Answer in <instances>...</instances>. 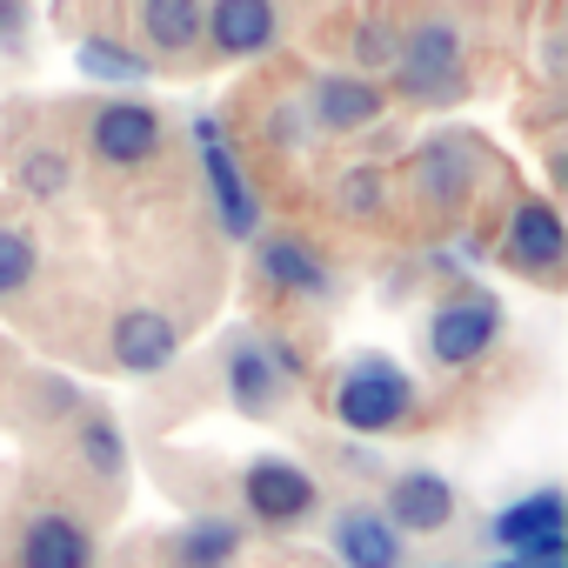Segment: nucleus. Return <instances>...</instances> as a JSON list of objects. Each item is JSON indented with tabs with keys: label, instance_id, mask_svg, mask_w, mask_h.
<instances>
[{
	"label": "nucleus",
	"instance_id": "obj_10",
	"mask_svg": "<svg viewBox=\"0 0 568 568\" xmlns=\"http://www.w3.org/2000/svg\"><path fill=\"white\" fill-rule=\"evenodd\" d=\"M302 362H295V348H267V342H241L234 355H227V388H234V402L247 408V415H267L274 408V395H281V382H288Z\"/></svg>",
	"mask_w": 568,
	"mask_h": 568
},
{
	"label": "nucleus",
	"instance_id": "obj_8",
	"mask_svg": "<svg viewBox=\"0 0 568 568\" xmlns=\"http://www.w3.org/2000/svg\"><path fill=\"white\" fill-rule=\"evenodd\" d=\"M194 134H201V161H207V187H214L221 227H227L234 241H247V234L261 227V207H254V194H247V181H241V168H234L227 141H221V128H214V121H201Z\"/></svg>",
	"mask_w": 568,
	"mask_h": 568
},
{
	"label": "nucleus",
	"instance_id": "obj_20",
	"mask_svg": "<svg viewBox=\"0 0 568 568\" xmlns=\"http://www.w3.org/2000/svg\"><path fill=\"white\" fill-rule=\"evenodd\" d=\"M81 74H94V81H141V74H148V61L94 34V41H81Z\"/></svg>",
	"mask_w": 568,
	"mask_h": 568
},
{
	"label": "nucleus",
	"instance_id": "obj_6",
	"mask_svg": "<svg viewBox=\"0 0 568 568\" xmlns=\"http://www.w3.org/2000/svg\"><path fill=\"white\" fill-rule=\"evenodd\" d=\"M561 247H568V234H561V214L548 201H521L501 227V261L521 267V274H555Z\"/></svg>",
	"mask_w": 568,
	"mask_h": 568
},
{
	"label": "nucleus",
	"instance_id": "obj_12",
	"mask_svg": "<svg viewBox=\"0 0 568 568\" xmlns=\"http://www.w3.org/2000/svg\"><path fill=\"white\" fill-rule=\"evenodd\" d=\"M21 568H94V535L74 515H34L21 528Z\"/></svg>",
	"mask_w": 568,
	"mask_h": 568
},
{
	"label": "nucleus",
	"instance_id": "obj_3",
	"mask_svg": "<svg viewBox=\"0 0 568 568\" xmlns=\"http://www.w3.org/2000/svg\"><path fill=\"white\" fill-rule=\"evenodd\" d=\"M241 501H247V515H261V521H302V515L322 508V481H315L302 462H247Z\"/></svg>",
	"mask_w": 568,
	"mask_h": 568
},
{
	"label": "nucleus",
	"instance_id": "obj_26",
	"mask_svg": "<svg viewBox=\"0 0 568 568\" xmlns=\"http://www.w3.org/2000/svg\"><path fill=\"white\" fill-rule=\"evenodd\" d=\"M21 28H28V8L21 0H0V48H21Z\"/></svg>",
	"mask_w": 568,
	"mask_h": 568
},
{
	"label": "nucleus",
	"instance_id": "obj_14",
	"mask_svg": "<svg viewBox=\"0 0 568 568\" xmlns=\"http://www.w3.org/2000/svg\"><path fill=\"white\" fill-rule=\"evenodd\" d=\"M315 121L328 134H355V128H375L382 121V88L362 81V74H328L315 88Z\"/></svg>",
	"mask_w": 568,
	"mask_h": 568
},
{
	"label": "nucleus",
	"instance_id": "obj_25",
	"mask_svg": "<svg viewBox=\"0 0 568 568\" xmlns=\"http://www.w3.org/2000/svg\"><path fill=\"white\" fill-rule=\"evenodd\" d=\"M561 548H568V535H561V528H541V535H528V541L515 548V561H535V568H561Z\"/></svg>",
	"mask_w": 568,
	"mask_h": 568
},
{
	"label": "nucleus",
	"instance_id": "obj_4",
	"mask_svg": "<svg viewBox=\"0 0 568 568\" xmlns=\"http://www.w3.org/2000/svg\"><path fill=\"white\" fill-rule=\"evenodd\" d=\"M395 74H402L408 94H448L462 81V34H455V21L408 28V41L395 48Z\"/></svg>",
	"mask_w": 568,
	"mask_h": 568
},
{
	"label": "nucleus",
	"instance_id": "obj_27",
	"mask_svg": "<svg viewBox=\"0 0 568 568\" xmlns=\"http://www.w3.org/2000/svg\"><path fill=\"white\" fill-rule=\"evenodd\" d=\"M495 568H521V561H495Z\"/></svg>",
	"mask_w": 568,
	"mask_h": 568
},
{
	"label": "nucleus",
	"instance_id": "obj_19",
	"mask_svg": "<svg viewBox=\"0 0 568 568\" xmlns=\"http://www.w3.org/2000/svg\"><path fill=\"white\" fill-rule=\"evenodd\" d=\"M81 455H88V468H94L101 481H114V475L128 468V448H121V428H114L108 415H88V422H81Z\"/></svg>",
	"mask_w": 568,
	"mask_h": 568
},
{
	"label": "nucleus",
	"instance_id": "obj_9",
	"mask_svg": "<svg viewBox=\"0 0 568 568\" xmlns=\"http://www.w3.org/2000/svg\"><path fill=\"white\" fill-rule=\"evenodd\" d=\"M328 541L342 568H402V528L382 508H342Z\"/></svg>",
	"mask_w": 568,
	"mask_h": 568
},
{
	"label": "nucleus",
	"instance_id": "obj_17",
	"mask_svg": "<svg viewBox=\"0 0 568 568\" xmlns=\"http://www.w3.org/2000/svg\"><path fill=\"white\" fill-rule=\"evenodd\" d=\"M541 528H561V488H535L521 508H501V515H495V541H501V548H521V541L541 535Z\"/></svg>",
	"mask_w": 568,
	"mask_h": 568
},
{
	"label": "nucleus",
	"instance_id": "obj_24",
	"mask_svg": "<svg viewBox=\"0 0 568 568\" xmlns=\"http://www.w3.org/2000/svg\"><path fill=\"white\" fill-rule=\"evenodd\" d=\"M335 201H342V214H382V174H375V168H355V174H342Z\"/></svg>",
	"mask_w": 568,
	"mask_h": 568
},
{
	"label": "nucleus",
	"instance_id": "obj_21",
	"mask_svg": "<svg viewBox=\"0 0 568 568\" xmlns=\"http://www.w3.org/2000/svg\"><path fill=\"white\" fill-rule=\"evenodd\" d=\"M28 281H34V241L0 227V295H21Z\"/></svg>",
	"mask_w": 568,
	"mask_h": 568
},
{
	"label": "nucleus",
	"instance_id": "obj_5",
	"mask_svg": "<svg viewBox=\"0 0 568 568\" xmlns=\"http://www.w3.org/2000/svg\"><path fill=\"white\" fill-rule=\"evenodd\" d=\"M94 154L108 168H141L161 154V114L141 108V101H108L94 114Z\"/></svg>",
	"mask_w": 568,
	"mask_h": 568
},
{
	"label": "nucleus",
	"instance_id": "obj_18",
	"mask_svg": "<svg viewBox=\"0 0 568 568\" xmlns=\"http://www.w3.org/2000/svg\"><path fill=\"white\" fill-rule=\"evenodd\" d=\"M234 548H241V528L234 521H194L181 535V568H221Z\"/></svg>",
	"mask_w": 568,
	"mask_h": 568
},
{
	"label": "nucleus",
	"instance_id": "obj_13",
	"mask_svg": "<svg viewBox=\"0 0 568 568\" xmlns=\"http://www.w3.org/2000/svg\"><path fill=\"white\" fill-rule=\"evenodd\" d=\"M221 54H261L274 41V0H214L207 8V28H201Z\"/></svg>",
	"mask_w": 568,
	"mask_h": 568
},
{
	"label": "nucleus",
	"instance_id": "obj_28",
	"mask_svg": "<svg viewBox=\"0 0 568 568\" xmlns=\"http://www.w3.org/2000/svg\"><path fill=\"white\" fill-rule=\"evenodd\" d=\"M435 568H455V561H435Z\"/></svg>",
	"mask_w": 568,
	"mask_h": 568
},
{
	"label": "nucleus",
	"instance_id": "obj_15",
	"mask_svg": "<svg viewBox=\"0 0 568 568\" xmlns=\"http://www.w3.org/2000/svg\"><path fill=\"white\" fill-rule=\"evenodd\" d=\"M207 28V0H141V34L161 54H187Z\"/></svg>",
	"mask_w": 568,
	"mask_h": 568
},
{
	"label": "nucleus",
	"instance_id": "obj_1",
	"mask_svg": "<svg viewBox=\"0 0 568 568\" xmlns=\"http://www.w3.org/2000/svg\"><path fill=\"white\" fill-rule=\"evenodd\" d=\"M408 408H415V382H408L395 362H382V355H362V362L335 382V415H342V428H355V435H388V428L408 422Z\"/></svg>",
	"mask_w": 568,
	"mask_h": 568
},
{
	"label": "nucleus",
	"instance_id": "obj_11",
	"mask_svg": "<svg viewBox=\"0 0 568 568\" xmlns=\"http://www.w3.org/2000/svg\"><path fill=\"white\" fill-rule=\"evenodd\" d=\"M181 355V328L161 315V308H128L114 322V362L128 375H161L168 362Z\"/></svg>",
	"mask_w": 568,
	"mask_h": 568
},
{
	"label": "nucleus",
	"instance_id": "obj_23",
	"mask_svg": "<svg viewBox=\"0 0 568 568\" xmlns=\"http://www.w3.org/2000/svg\"><path fill=\"white\" fill-rule=\"evenodd\" d=\"M422 168H428V194H435V201H455V194L468 187V168H462V154H455V148H428V161H422Z\"/></svg>",
	"mask_w": 568,
	"mask_h": 568
},
{
	"label": "nucleus",
	"instance_id": "obj_7",
	"mask_svg": "<svg viewBox=\"0 0 568 568\" xmlns=\"http://www.w3.org/2000/svg\"><path fill=\"white\" fill-rule=\"evenodd\" d=\"M388 521L402 535H442L455 521V488L435 468H408L388 481Z\"/></svg>",
	"mask_w": 568,
	"mask_h": 568
},
{
	"label": "nucleus",
	"instance_id": "obj_16",
	"mask_svg": "<svg viewBox=\"0 0 568 568\" xmlns=\"http://www.w3.org/2000/svg\"><path fill=\"white\" fill-rule=\"evenodd\" d=\"M261 274L274 281V288H288V295H328V261L302 241H267L261 247Z\"/></svg>",
	"mask_w": 568,
	"mask_h": 568
},
{
	"label": "nucleus",
	"instance_id": "obj_22",
	"mask_svg": "<svg viewBox=\"0 0 568 568\" xmlns=\"http://www.w3.org/2000/svg\"><path fill=\"white\" fill-rule=\"evenodd\" d=\"M21 187H28V194H41V201L68 194V161H61L54 148H34V154L21 161Z\"/></svg>",
	"mask_w": 568,
	"mask_h": 568
},
{
	"label": "nucleus",
	"instance_id": "obj_2",
	"mask_svg": "<svg viewBox=\"0 0 568 568\" xmlns=\"http://www.w3.org/2000/svg\"><path fill=\"white\" fill-rule=\"evenodd\" d=\"M495 335H501V308H495L488 295H462V302L435 308V322H428V355H435L442 368H468V362H481V355L495 348Z\"/></svg>",
	"mask_w": 568,
	"mask_h": 568
}]
</instances>
